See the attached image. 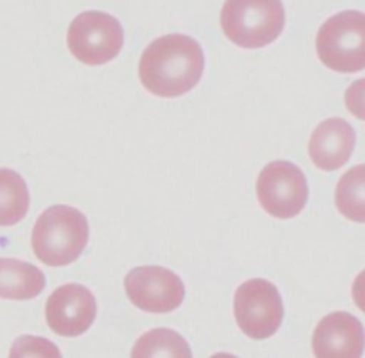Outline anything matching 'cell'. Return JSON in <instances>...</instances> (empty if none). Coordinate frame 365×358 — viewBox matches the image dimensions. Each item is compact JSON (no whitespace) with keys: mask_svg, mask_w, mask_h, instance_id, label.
Wrapping results in <instances>:
<instances>
[{"mask_svg":"<svg viewBox=\"0 0 365 358\" xmlns=\"http://www.w3.org/2000/svg\"><path fill=\"white\" fill-rule=\"evenodd\" d=\"M205 72V52L187 34H167L143 51L138 76L147 92L163 99L181 97L194 90Z\"/></svg>","mask_w":365,"mask_h":358,"instance_id":"1","label":"cell"},{"mask_svg":"<svg viewBox=\"0 0 365 358\" xmlns=\"http://www.w3.org/2000/svg\"><path fill=\"white\" fill-rule=\"evenodd\" d=\"M90 238L84 213L66 205H56L38 217L33 227V251L48 267H65L83 255Z\"/></svg>","mask_w":365,"mask_h":358,"instance_id":"2","label":"cell"},{"mask_svg":"<svg viewBox=\"0 0 365 358\" xmlns=\"http://www.w3.org/2000/svg\"><path fill=\"white\" fill-rule=\"evenodd\" d=\"M224 34L244 48H262L278 40L285 27L282 0H226L220 11Z\"/></svg>","mask_w":365,"mask_h":358,"instance_id":"3","label":"cell"},{"mask_svg":"<svg viewBox=\"0 0 365 358\" xmlns=\"http://www.w3.org/2000/svg\"><path fill=\"white\" fill-rule=\"evenodd\" d=\"M315 48L322 65L340 73L365 68V13L342 11L326 20L317 33Z\"/></svg>","mask_w":365,"mask_h":358,"instance_id":"4","label":"cell"},{"mask_svg":"<svg viewBox=\"0 0 365 358\" xmlns=\"http://www.w3.org/2000/svg\"><path fill=\"white\" fill-rule=\"evenodd\" d=\"M66 44L76 59L84 65H104L120 54L124 29L115 16L103 11H84L72 20Z\"/></svg>","mask_w":365,"mask_h":358,"instance_id":"5","label":"cell"},{"mask_svg":"<svg viewBox=\"0 0 365 358\" xmlns=\"http://www.w3.org/2000/svg\"><path fill=\"white\" fill-rule=\"evenodd\" d=\"M285 317L283 300L276 285L262 278L242 283L235 294V319L242 332L255 340L272 337Z\"/></svg>","mask_w":365,"mask_h":358,"instance_id":"6","label":"cell"},{"mask_svg":"<svg viewBox=\"0 0 365 358\" xmlns=\"http://www.w3.org/2000/svg\"><path fill=\"white\" fill-rule=\"evenodd\" d=\"M259 205L276 219H292L308 203V183L303 170L290 161H272L258 175Z\"/></svg>","mask_w":365,"mask_h":358,"instance_id":"7","label":"cell"},{"mask_svg":"<svg viewBox=\"0 0 365 358\" xmlns=\"http://www.w3.org/2000/svg\"><path fill=\"white\" fill-rule=\"evenodd\" d=\"M124 285L129 301L150 314H168L185 300L181 278L160 265L136 267L125 276Z\"/></svg>","mask_w":365,"mask_h":358,"instance_id":"8","label":"cell"},{"mask_svg":"<svg viewBox=\"0 0 365 358\" xmlns=\"http://www.w3.org/2000/svg\"><path fill=\"white\" fill-rule=\"evenodd\" d=\"M96 315V297L79 283H68L56 289L45 305L48 328L61 337L83 335L91 328Z\"/></svg>","mask_w":365,"mask_h":358,"instance_id":"9","label":"cell"},{"mask_svg":"<svg viewBox=\"0 0 365 358\" xmlns=\"http://www.w3.org/2000/svg\"><path fill=\"white\" fill-rule=\"evenodd\" d=\"M312 349L315 357H361L365 349L364 324L347 312H333L315 328Z\"/></svg>","mask_w":365,"mask_h":358,"instance_id":"10","label":"cell"},{"mask_svg":"<svg viewBox=\"0 0 365 358\" xmlns=\"http://www.w3.org/2000/svg\"><path fill=\"white\" fill-rule=\"evenodd\" d=\"M356 143V135L344 118H328L312 133L308 153L314 165L321 170L331 172L349 161Z\"/></svg>","mask_w":365,"mask_h":358,"instance_id":"11","label":"cell"},{"mask_svg":"<svg viewBox=\"0 0 365 358\" xmlns=\"http://www.w3.org/2000/svg\"><path fill=\"white\" fill-rule=\"evenodd\" d=\"M45 289V275L36 265L15 258H0V297L27 301Z\"/></svg>","mask_w":365,"mask_h":358,"instance_id":"12","label":"cell"},{"mask_svg":"<svg viewBox=\"0 0 365 358\" xmlns=\"http://www.w3.org/2000/svg\"><path fill=\"white\" fill-rule=\"evenodd\" d=\"M29 210V188L19 172L0 168V226H15Z\"/></svg>","mask_w":365,"mask_h":358,"instance_id":"13","label":"cell"},{"mask_svg":"<svg viewBox=\"0 0 365 358\" xmlns=\"http://www.w3.org/2000/svg\"><path fill=\"white\" fill-rule=\"evenodd\" d=\"M336 210L353 223H365V165L349 168L335 190Z\"/></svg>","mask_w":365,"mask_h":358,"instance_id":"14","label":"cell"},{"mask_svg":"<svg viewBox=\"0 0 365 358\" xmlns=\"http://www.w3.org/2000/svg\"><path fill=\"white\" fill-rule=\"evenodd\" d=\"M192 357L187 340L172 329H153L133 347V357Z\"/></svg>","mask_w":365,"mask_h":358,"instance_id":"15","label":"cell"},{"mask_svg":"<svg viewBox=\"0 0 365 358\" xmlns=\"http://www.w3.org/2000/svg\"><path fill=\"white\" fill-rule=\"evenodd\" d=\"M346 108L353 117L365 121V77L358 79L346 90Z\"/></svg>","mask_w":365,"mask_h":358,"instance_id":"16","label":"cell"},{"mask_svg":"<svg viewBox=\"0 0 365 358\" xmlns=\"http://www.w3.org/2000/svg\"><path fill=\"white\" fill-rule=\"evenodd\" d=\"M351 294H353L354 305L365 314V271H361L356 276V280L353 283V289H351Z\"/></svg>","mask_w":365,"mask_h":358,"instance_id":"17","label":"cell"}]
</instances>
